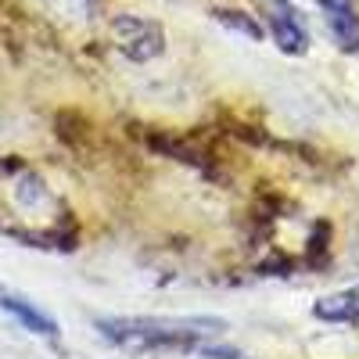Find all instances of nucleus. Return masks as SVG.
I'll return each instance as SVG.
<instances>
[{
    "instance_id": "f257e3e1",
    "label": "nucleus",
    "mask_w": 359,
    "mask_h": 359,
    "mask_svg": "<svg viewBox=\"0 0 359 359\" xmlns=\"http://www.w3.org/2000/svg\"><path fill=\"white\" fill-rule=\"evenodd\" d=\"M97 331L133 352H198L208 338H219L226 323L216 316H108L97 320Z\"/></svg>"
},
{
    "instance_id": "6e6552de",
    "label": "nucleus",
    "mask_w": 359,
    "mask_h": 359,
    "mask_svg": "<svg viewBox=\"0 0 359 359\" xmlns=\"http://www.w3.org/2000/svg\"><path fill=\"white\" fill-rule=\"evenodd\" d=\"M316 4H323V8H341V4H355V0H316Z\"/></svg>"
},
{
    "instance_id": "1a4fd4ad",
    "label": "nucleus",
    "mask_w": 359,
    "mask_h": 359,
    "mask_svg": "<svg viewBox=\"0 0 359 359\" xmlns=\"http://www.w3.org/2000/svg\"><path fill=\"white\" fill-rule=\"evenodd\" d=\"M352 262L359 266V233H355V241H352Z\"/></svg>"
},
{
    "instance_id": "0eeeda50",
    "label": "nucleus",
    "mask_w": 359,
    "mask_h": 359,
    "mask_svg": "<svg viewBox=\"0 0 359 359\" xmlns=\"http://www.w3.org/2000/svg\"><path fill=\"white\" fill-rule=\"evenodd\" d=\"M216 18L223 22V25H230V29H237V33H245V36H252V40H262V29L252 22V18H245L241 11H216Z\"/></svg>"
},
{
    "instance_id": "39448f33",
    "label": "nucleus",
    "mask_w": 359,
    "mask_h": 359,
    "mask_svg": "<svg viewBox=\"0 0 359 359\" xmlns=\"http://www.w3.org/2000/svg\"><path fill=\"white\" fill-rule=\"evenodd\" d=\"M316 316L327 323H355L359 320V284L338 294H327L316 302Z\"/></svg>"
},
{
    "instance_id": "423d86ee",
    "label": "nucleus",
    "mask_w": 359,
    "mask_h": 359,
    "mask_svg": "<svg viewBox=\"0 0 359 359\" xmlns=\"http://www.w3.org/2000/svg\"><path fill=\"white\" fill-rule=\"evenodd\" d=\"M327 11V25H331L334 40L345 50H359V15L355 4H341V8H323Z\"/></svg>"
},
{
    "instance_id": "f03ea898",
    "label": "nucleus",
    "mask_w": 359,
    "mask_h": 359,
    "mask_svg": "<svg viewBox=\"0 0 359 359\" xmlns=\"http://www.w3.org/2000/svg\"><path fill=\"white\" fill-rule=\"evenodd\" d=\"M111 33H115L118 50L126 57H133V62H151V57H158L162 47H165L162 25L151 22V18H140V15H118L111 22Z\"/></svg>"
},
{
    "instance_id": "20e7f679",
    "label": "nucleus",
    "mask_w": 359,
    "mask_h": 359,
    "mask_svg": "<svg viewBox=\"0 0 359 359\" xmlns=\"http://www.w3.org/2000/svg\"><path fill=\"white\" fill-rule=\"evenodd\" d=\"M0 309H4L8 316H15L25 331H33L40 338H57V323L54 316H47L36 302H29L25 294L11 291V287H0Z\"/></svg>"
},
{
    "instance_id": "7ed1b4c3",
    "label": "nucleus",
    "mask_w": 359,
    "mask_h": 359,
    "mask_svg": "<svg viewBox=\"0 0 359 359\" xmlns=\"http://www.w3.org/2000/svg\"><path fill=\"white\" fill-rule=\"evenodd\" d=\"M255 4H259V15L269 29V36L277 40V47L284 54H306L309 50V33H306V25L298 18L291 0H255Z\"/></svg>"
}]
</instances>
